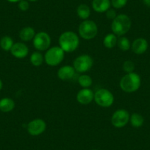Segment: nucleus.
<instances>
[{
  "label": "nucleus",
  "instance_id": "nucleus-1",
  "mask_svg": "<svg viewBox=\"0 0 150 150\" xmlns=\"http://www.w3.org/2000/svg\"><path fill=\"white\" fill-rule=\"evenodd\" d=\"M80 39L77 34L72 31L62 33L59 38V46L65 52H72L79 47Z\"/></svg>",
  "mask_w": 150,
  "mask_h": 150
},
{
  "label": "nucleus",
  "instance_id": "nucleus-2",
  "mask_svg": "<svg viewBox=\"0 0 150 150\" xmlns=\"http://www.w3.org/2000/svg\"><path fill=\"white\" fill-rule=\"evenodd\" d=\"M132 21L126 14H119L112 20L111 29L113 34L118 36H123L128 33L131 28Z\"/></svg>",
  "mask_w": 150,
  "mask_h": 150
},
{
  "label": "nucleus",
  "instance_id": "nucleus-3",
  "mask_svg": "<svg viewBox=\"0 0 150 150\" xmlns=\"http://www.w3.org/2000/svg\"><path fill=\"white\" fill-rule=\"evenodd\" d=\"M141 80L139 75L135 72L127 74L120 80L121 89L126 93H133L139 89Z\"/></svg>",
  "mask_w": 150,
  "mask_h": 150
},
{
  "label": "nucleus",
  "instance_id": "nucleus-4",
  "mask_svg": "<svg viewBox=\"0 0 150 150\" xmlns=\"http://www.w3.org/2000/svg\"><path fill=\"white\" fill-rule=\"evenodd\" d=\"M65 57V52L60 47L49 48L44 55V60L50 66H56L62 63Z\"/></svg>",
  "mask_w": 150,
  "mask_h": 150
},
{
  "label": "nucleus",
  "instance_id": "nucleus-5",
  "mask_svg": "<svg viewBox=\"0 0 150 150\" xmlns=\"http://www.w3.org/2000/svg\"><path fill=\"white\" fill-rule=\"evenodd\" d=\"M79 35L85 40L94 38L98 33V27L96 23L91 20H84L80 23L78 28Z\"/></svg>",
  "mask_w": 150,
  "mask_h": 150
},
{
  "label": "nucleus",
  "instance_id": "nucleus-6",
  "mask_svg": "<svg viewBox=\"0 0 150 150\" xmlns=\"http://www.w3.org/2000/svg\"><path fill=\"white\" fill-rule=\"evenodd\" d=\"M94 100L99 106L109 108L114 102V96L108 89L101 88L94 93Z\"/></svg>",
  "mask_w": 150,
  "mask_h": 150
},
{
  "label": "nucleus",
  "instance_id": "nucleus-7",
  "mask_svg": "<svg viewBox=\"0 0 150 150\" xmlns=\"http://www.w3.org/2000/svg\"><path fill=\"white\" fill-rule=\"evenodd\" d=\"M93 65V60L88 54L78 56L73 62V67L75 71L80 73H85L90 70Z\"/></svg>",
  "mask_w": 150,
  "mask_h": 150
},
{
  "label": "nucleus",
  "instance_id": "nucleus-8",
  "mask_svg": "<svg viewBox=\"0 0 150 150\" xmlns=\"http://www.w3.org/2000/svg\"><path fill=\"white\" fill-rule=\"evenodd\" d=\"M51 37L46 32H39L33 38V46L38 51H46L51 46Z\"/></svg>",
  "mask_w": 150,
  "mask_h": 150
},
{
  "label": "nucleus",
  "instance_id": "nucleus-9",
  "mask_svg": "<svg viewBox=\"0 0 150 150\" xmlns=\"http://www.w3.org/2000/svg\"><path fill=\"white\" fill-rule=\"evenodd\" d=\"M129 112L125 109H119L115 111L111 117V123L116 128L124 127L127 125L129 121Z\"/></svg>",
  "mask_w": 150,
  "mask_h": 150
},
{
  "label": "nucleus",
  "instance_id": "nucleus-10",
  "mask_svg": "<svg viewBox=\"0 0 150 150\" xmlns=\"http://www.w3.org/2000/svg\"><path fill=\"white\" fill-rule=\"evenodd\" d=\"M27 129L30 135L33 136H38L44 132L47 129V124L43 119H35L29 122Z\"/></svg>",
  "mask_w": 150,
  "mask_h": 150
},
{
  "label": "nucleus",
  "instance_id": "nucleus-11",
  "mask_svg": "<svg viewBox=\"0 0 150 150\" xmlns=\"http://www.w3.org/2000/svg\"><path fill=\"white\" fill-rule=\"evenodd\" d=\"M11 53L16 58L23 59L28 55L29 49L24 43L18 42L13 44L11 50Z\"/></svg>",
  "mask_w": 150,
  "mask_h": 150
},
{
  "label": "nucleus",
  "instance_id": "nucleus-12",
  "mask_svg": "<svg viewBox=\"0 0 150 150\" xmlns=\"http://www.w3.org/2000/svg\"><path fill=\"white\" fill-rule=\"evenodd\" d=\"M94 99V93L90 88H83L77 94V100L81 105H88Z\"/></svg>",
  "mask_w": 150,
  "mask_h": 150
},
{
  "label": "nucleus",
  "instance_id": "nucleus-13",
  "mask_svg": "<svg viewBox=\"0 0 150 150\" xmlns=\"http://www.w3.org/2000/svg\"><path fill=\"white\" fill-rule=\"evenodd\" d=\"M75 75V69L71 66H63L59 69L57 71V77L60 80L66 81V80H70L74 77Z\"/></svg>",
  "mask_w": 150,
  "mask_h": 150
},
{
  "label": "nucleus",
  "instance_id": "nucleus-14",
  "mask_svg": "<svg viewBox=\"0 0 150 150\" xmlns=\"http://www.w3.org/2000/svg\"><path fill=\"white\" fill-rule=\"evenodd\" d=\"M132 52L137 54H144L148 49V42L143 38H137L131 44Z\"/></svg>",
  "mask_w": 150,
  "mask_h": 150
},
{
  "label": "nucleus",
  "instance_id": "nucleus-15",
  "mask_svg": "<svg viewBox=\"0 0 150 150\" xmlns=\"http://www.w3.org/2000/svg\"><path fill=\"white\" fill-rule=\"evenodd\" d=\"M110 0H93L92 7L97 13H105L110 8Z\"/></svg>",
  "mask_w": 150,
  "mask_h": 150
},
{
  "label": "nucleus",
  "instance_id": "nucleus-16",
  "mask_svg": "<svg viewBox=\"0 0 150 150\" xmlns=\"http://www.w3.org/2000/svg\"><path fill=\"white\" fill-rule=\"evenodd\" d=\"M15 102L8 97L0 99V110L3 112H11L15 108Z\"/></svg>",
  "mask_w": 150,
  "mask_h": 150
},
{
  "label": "nucleus",
  "instance_id": "nucleus-17",
  "mask_svg": "<svg viewBox=\"0 0 150 150\" xmlns=\"http://www.w3.org/2000/svg\"><path fill=\"white\" fill-rule=\"evenodd\" d=\"M35 35V32L31 27H24L21 29L19 33V38L22 41H30L33 40Z\"/></svg>",
  "mask_w": 150,
  "mask_h": 150
},
{
  "label": "nucleus",
  "instance_id": "nucleus-18",
  "mask_svg": "<svg viewBox=\"0 0 150 150\" xmlns=\"http://www.w3.org/2000/svg\"><path fill=\"white\" fill-rule=\"evenodd\" d=\"M77 13L80 19L87 20L91 15L90 8L86 4H81L77 7Z\"/></svg>",
  "mask_w": 150,
  "mask_h": 150
},
{
  "label": "nucleus",
  "instance_id": "nucleus-19",
  "mask_svg": "<svg viewBox=\"0 0 150 150\" xmlns=\"http://www.w3.org/2000/svg\"><path fill=\"white\" fill-rule=\"evenodd\" d=\"M117 35H116L113 33H109L107 35L103 40V44L106 48L108 49H112L113 47H116L117 44Z\"/></svg>",
  "mask_w": 150,
  "mask_h": 150
},
{
  "label": "nucleus",
  "instance_id": "nucleus-20",
  "mask_svg": "<svg viewBox=\"0 0 150 150\" xmlns=\"http://www.w3.org/2000/svg\"><path fill=\"white\" fill-rule=\"evenodd\" d=\"M13 40L11 37L8 35H5L2 37L0 40V47L4 50V51H11V48L13 46Z\"/></svg>",
  "mask_w": 150,
  "mask_h": 150
},
{
  "label": "nucleus",
  "instance_id": "nucleus-21",
  "mask_svg": "<svg viewBox=\"0 0 150 150\" xmlns=\"http://www.w3.org/2000/svg\"><path fill=\"white\" fill-rule=\"evenodd\" d=\"M129 122H130L131 125L135 128L141 127L144 122V117L139 113H132L129 117Z\"/></svg>",
  "mask_w": 150,
  "mask_h": 150
},
{
  "label": "nucleus",
  "instance_id": "nucleus-22",
  "mask_svg": "<svg viewBox=\"0 0 150 150\" xmlns=\"http://www.w3.org/2000/svg\"><path fill=\"white\" fill-rule=\"evenodd\" d=\"M44 62V57L39 52H34L30 56V63L34 66H40Z\"/></svg>",
  "mask_w": 150,
  "mask_h": 150
},
{
  "label": "nucleus",
  "instance_id": "nucleus-23",
  "mask_svg": "<svg viewBox=\"0 0 150 150\" xmlns=\"http://www.w3.org/2000/svg\"><path fill=\"white\" fill-rule=\"evenodd\" d=\"M78 83L83 88H89V87H91L93 84V80L90 76L83 74L79 77Z\"/></svg>",
  "mask_w": 150,
  "mask_h": 150
},
{
  "label": "nucleus",
  "instance_id": "nucleus-24",
  "mask_svg": "<svg viewBox=\"0 0 150 150\" xmlns=\"http://www.w3.org/2000/svg\"><path fill=\"white\" fill-rule=\"evenodd\" d=\"M117 45L119 48L123 52L128 51L131 48V44L129 39H128L127 38L124 37V36H122L119 39H118Z\"/></svg>",
  "mask_w": 150,
  "mask_h": 150
},
{
  "label": "nucleus",
  "instance_id": "nucleus-25",
  "mask_svg": "<svg viewBox=\"0 0 150 150\" xmlns=\"http://www.w3.org/2000/svg\"><path fill=\"white\" fill-rule=\"evenodd\" d=\"M122 68H123V70L127 74L132 73V72H133L134 69H135V64L131 60H126V61L124 62Z\"/></svg>",
  "mask_w": 150,
  "mask_h": 150
},
{
  "label": "nucleus",
  "instance_id": "nucleus-26",
  "mask_svg": "<svg viewBox=\"0 0 150 150\" xmlns=\"http://www.w3.org/2000/svg\"><path fill=\"white\" fill-rule=\"evenodd\" d=\"M128 0H111V5L116 9H121L124 8L127 3Z\"/></svg>",
  "mask_w": 150,
  "mask_h": 150
},
{
  "label": "nucleus",
  "instance_id": "nucleus-27",
  "mask_svg": "<svg viewBox=\"0 0 150 150\" xmlns=\"http://www.w3.org/2000/svg\"><path fill=\"white\" fill-rule=\"evenodd\" d=\"M18 8L21 11H27L30 8V4L27 0H21L18 2Z\"/></svg>",
  "mask_w": 150,
  "mask_h": 150
},
{
  "label": "nucleus",
  "instance_id": "nucleus-28",
  "mask_svg": "<svg viewBox=\"0 0 150 150\" xmlns=\"http://www.w3.org/2000/svg\"><path fill=\"white\" fill-rule=\"evenodd\" d=\"M106 16L108 19L110 20H113L116 16H117V14H116V11L114 9H111L110 8L109 10L106 11Z\"/></svg>",
  "mask_w": 150,
  "mask_h": 150
},
{
  "label": "nucleus",
  "instance_id": "nucleus-29",
  "mask_svg": "<svg viewBox=\"0 0 150 150\" xmlns=\"http://www.w3.org/2000/svg\"><path fill=\"white\" fill-rule=\"evenodd\" d=\"M144 5H146V6L150 7V0H143Z\"/></svg>",
  "mask_w": 150,
  "mask_h": 150
},
{
  "label": "nucleus",
  "instance_id": "nucleus-30",
  "mask_svg": "<svg viewBox=\"0 0 150 150\" xmlns=\"http://www.w3.org/2000/svg\"><path fill=\"white\" fill-rule=\"evenodd\" d=\"M8 2H11V3H16V2H21V0H7Z\"/></svg>",
  "mask_w": 150,
  "mask_h": 150
},
{
  "label": "nucleus",
  "instance_id": "nucleus-31",
  "mask_svg": "<svg viewBox=\"0 0 150 150\" xmlns=\"http://www.w3.org/2000/svg\"><path fill=\"white\" fill-rule=\"evenodd\" d=\"M2 86H3V83H2V80H1V79H0V91L2 90Z\"/></svg>",
  "mask_w": 150,
  "mask_h": 150
},
{
  "label": "nucleus",
  "instance_id": "nucleus-32",
  "mask_svg": "<svg viewBox=\"0 0 150 150\" xmlns=\"http://www.w3.org/2000/svg\"><path fill=\"white\" fill-rule=\"evenodd\" d=\"M28 1H30V2H36L38 0H28Z\"/></svg>",
  "mask_w": 150,
  "mask_h": 150
},
{
  "label": "nucleus",
  "instance_id": "nucleus-33",
  "mask_svg": "<svg viewBox=\"0 0 150 150\" xmlns=\"http://www.w3.org/2000/svg\"><path fill=\"white\" fill-rule=\"evenodd\" d=\"M92 150H98V149H92Z\"/></svg>",
  "mask_w": 150,
  "mask_h": 150
}]
</instances>
